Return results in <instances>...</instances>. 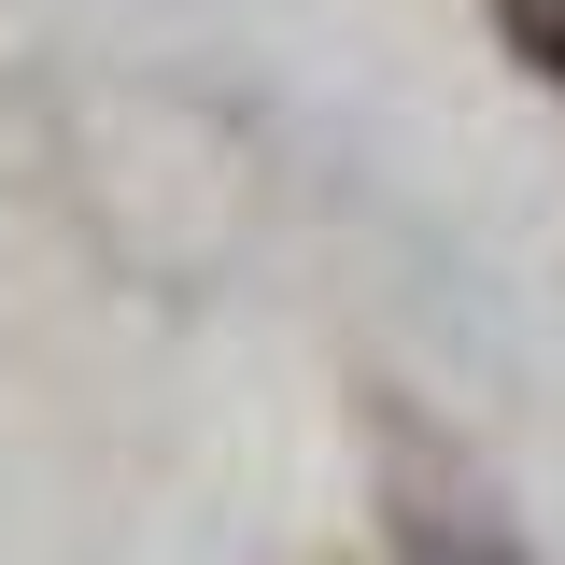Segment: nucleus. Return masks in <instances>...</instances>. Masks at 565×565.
<instances>
[{
	"instance_id": "f257e3e1",
	"label": "nucleus",
	"mask_w": 565,
	"mask_h": 565,
	"mask_svg": "<svg viewBox=\"0 0 565 565\" xmlns=\"http://www.w3.org/2000/svg\"><path fill=\"white\" fill-rule=\"evenodd\" d=\"M396 552H411V565H537L481 494H452V481H411V494H396Z\"/></svg>"
},
{
	"instance_id": "f03ea898",
	"label": "nucleus",
	"mask_w": 565,
	"mask_h": 565,
	"mask_svg": "<svg viewBox=\"0 0 565 565\" xmlns=\"http://www.w3.org/2000/svg\"><path fill=\"white\" fill-rule=\"evenodd\" d=\"M494 43L537 71V85H565V0H494Z\"/></svg>"
}]
</instances>
